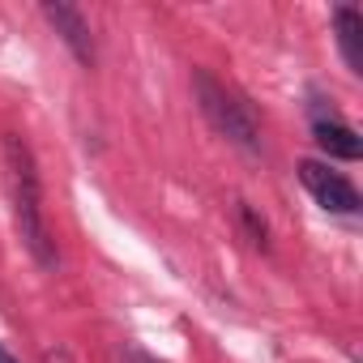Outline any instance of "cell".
<instances>
[{"mask_svg":"<svg viewBox=\"0 0 363 363\" xmlns=\"http://www.w3.org/2000/svg\"><path fill=\"white\" fill-rule=\"evenodd\" d=\"M43 18L56 26V35L69 43V52L90 69L94 65V39H90V22L73 9V5H60V0H56V5H52V0H48V5H43Z\"/></svg>","mask_w":363,"mask_h":363,"instance_id":"cell-4","label":"cell"},{"mask_svg":"<svg viewBox=\"0 0 363 363\" xmlns=\"http://www.w3.org/2000/svg\"><path fill=\"white\" fill-rule=\"evenodd\" d=\"M333 35H337L342 60L350 65V73H363V18H359V9L337 5V13H333Z\"/></svg>","mask_w":363,"mask_h":363,"instance_id":"cell-6","label":"cell"},{"mask_svg":"<svg viewBox=\"0 0 363 363\" xmlns=\"http://www.w3.org/2000/svg\"><path fill=\"white\" fill-rule=\"evenodd\" d=\"M299 179H303V189L316 197V206L329 210V214H359V206H363L350 179H346L342 171H329V167L316 162V158H303V162H299Z\"/></svg>","mask_w":363,"mask_h":363,"instance_id":"cell-3","label":"cell"},{"mask_svg":"<svg viewBox=\"0 0 363 363\" xmlns=\"http://www.w3.org/2000/svg\"><path fill=\"white\" fill-rule=\"evenodd\" d=\"M193 94L201 116L214 124L218 137H227L231 145H240L244 154H261V128L248 111V103H240V94H231L223 82H214L206 69H193Z\"/></svg>","mask_w":363,"mask_h":363,"instance_id":"cell-2","label":"cell"},{"mask_svg":"<svg viewBox=\"0 0 363 363\" xmlns=\"http://www.w3.org/2000/svg\"><path fill=\"white\" fill-rule=\"evenodd\" d=\"M312 137H316V145L329 154V158H346V162H354L359 154H363V137L350 128V124H342V120H316L312 124Z\"/></svg>","mask_w":363,"mask_h":363,"instance_id":"cell-5","label":"cell"},{"mask_svg":"<svg viewBox=\"0 0 363 363\" xmlns=\"http://www.w3.org/2000/svg\"><path fill=\"white\" fill-rule=\"evenodd\" d=\"M5 179H9V201H13V223L18 235L26 244V252L35 257L39 269H56L60 252L56 240L48 231V214H43V189H39V171H35V154L22 137H5Z\"/></svg>","mask_w":363,"mask_h":363,"instance_id":"cell-1","label":"cell"},{"mask_svg":"<svg viewBox=\"0 0 363 363\" xmlns=\"http://www.w3.org/2000/svg\"><path fill=\"white\" fill-rule=\"evenodd\" d=\"M0 363H18V359H13V354L5 350V342H0Z\"/></svg>","mask_w":363,"mask_h":363,"instance_id":"cell-9","label":"cell"},{"mask_svg":"<svg viewBox=\"0 0 363 363\" xmlns=\"http://www.w3.org/2000/svg\"><path fill=\"white\" fill-rule=\"evenodd\" d=\"M240 218H244V227H248L252 244H257V248H269V231H265V223L252 214V206H240Z\"/></svg>","mask_w":363,"mask_h":363,"instance_id":"cell-7","label":"cell"},{"mask_svg":"<svg viewBox=\"0 0 363 363\" xmlns=\"http://www.w3.org/2000/svg\"><path fill=\"white\" fill-rule=\"evenodd\" d=\"M43 363H73V354L56 346V350H48V354H43Z\"/></svg>","mask_w":363,"mask_h":363,"instance_id":"cell-8","label":"cell"}]
</instances>
